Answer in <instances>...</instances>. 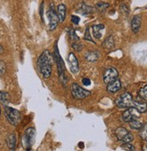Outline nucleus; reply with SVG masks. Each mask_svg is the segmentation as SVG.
<instances>
[{
    "instance_id": "nucleus-38",
    "label": "nucleus",
    "mask_w": 147,
    "mask_h": 151,
    "mask_svg": "<svg viewBox=\"0 0 147 151\" xmlns=\"http://www.w3.org/2000/svg\"><path fill=\"white\" fill-rule=\"evenodd\" d=\"M0 115H1V108H0Z\"/></svg>"
},
{
    "instance_id": "nucleus-28",
    "label": "nucleus",
    "mask_w": 147,
    "mask_h": 151,
    "mask_svg": "<svg viewBox=\"0 0 147 151\" xmlns=\"http://www.w3.org/2000/svg\"><path fill=\"white\" fill-rule=\"evenodd\" d=\"M84 40L86 41H89V42H92V43H94L95 42L92 40V37H91V34L89 32V27H88V28H86V31H85V35H84Z\"/></svg>"
},
{
    "instance_id": "nucleus-2",
    "label": "nucleus",
    "mask_w": 147,
    "mask_h": 151,
    "mask_svg": "<svg viewBox=\"0 0 147 151\" xmlns=\"http://www.w3.org/2000/svg\"><path fill=\"white\" fill-rule=\"evenodd\" d=\"M53 58H54V61L56 63L57 65V69H58V74H59V80L61 83L66 86L67 82H68V76H67L66 73H65V67H64V63L61 57V54L59 52V49L57 45L54 47V52H53Z\"/></svg>"
},
{
    "instance_id": "nucleus-27",
    "label": "nucleus",
    "mask_w": 147,
    "mask_h": 151,
    "mask_svg": "<svg viewBox=\"0 0 147 151\" xmlns=\"http://www.w3.org/2000/svg\"><path fill=\"white\" fill-rule=\"evenodd\" d=\"M121 147L124 150H128V151H135L136 150L135 146H133L131 143H123V145L121 146Z\"/></svg>"
},
{
    "instance_id": "nucleus-19",
    "label": "nucleus",
    "mask_w": 147,
    "mask_h": 151,
    "mask_svg": "<svg viewBox=\"0 0 147 151\" xmlns=\"http://www.w3.org/2000/svg\"><path fill=\"white\" fill-rule=\"evenodd\" d=\"M93 11H94V8L85 3H81L78 7V12L81 13V15H88V14H90Z\"/></svg>"
},
{
    "instance_id": "nucleus-4",
    "label": "nucleus",
    "mask_w": 147,
    "mask_h": 151,
    "mask_svg": "<svg viewBox=\"0 0 147 151\" xmlns=\"http://www.w3.org/2000/svg\"><path fill=\"white\" fill-rule=\"evenodd\" d=\"M35 137H36V131L34 128H28L24 131L22 139V144L25 150L32 149V147L35 141Z\"/></svg>"
},
{
    "instance_id": "nucleus-15",
    "label": "nucleus",
    "mask_w": 147,
    "mask_h": 151,
    "mask_svg": "<svg viewBox=\"0 0 147 151\" xmlns=\"http://www.w3.org/2000/svg\"><path fill=\"white\" fill-rule=\"evenodd\" d=\"M92 29V35L96 39H100L102 37V30L105 29V25L103 24H94L91 27Z\"/></svg>"
},
{
    "instance_id": "nucleus-9",
    "label": "nucleus",
    "mask_w": 147,
    "mask_h": 151,
    "mask_svg": "<svg viewBox=\"0 0 147 151\" xmlns=\"http://www.w3.org/2000/svg\"><path fill=\"white\" fill-rule=\"evenodd\" d=\"M137 118H140V112L137 111L136 108H133V107L127 108V109L122 115L123 120L125 122H126V123H129L130 121L136 119Z\"/></svg>"
},
{
    "instance_id": "nucleus-22",
    "label": "nucleus",
    "mask_w": 147,
    "mask_h": 151,
    "mask_svg": "<svg viewBox=\"0 0 147 151\" xmlns=\"http://www.w3.org/2000/svg\"><path fill=\"white\" fill-rule=\"evenodd\" d=\"M10 101V95L6 91H0V102L4 106L7 105V103Z\"/></svg>"
},
{
    "instance_id": "nucleus-35",
    "label": "nucleus",
    "mask_w": 147,
    "mask_h": 151,
    "mask_svg": "<svg viewBox=\"0 0 147 151\" xmlns=\"http://www.w3.org/2000/svg\"><path fill=\"white\" fill-rule=\"evenodd\" d=\"M3 52H4V48H3V46L1 45H0V54H1Z\"/></svg>"
},
{
    "instance_id": "nucleus-12",
    "label": "nucleus",
    "mask_w": 147,
    "mask_h": 151,
    "mask_svg": "<svg viewBox=\"0 0 147 151\" xmlns=\"http://www.w3.org/2000/svg\"><path fill=\"white\" fill-rule=\"evenodd\" d=\"M122 88V83H121V81L116 79L109 83H108V87H106V91H108L109 93H116L117 91H119Z\"/></svg>"
},
{
    "instance_id": "nucleus-14",
    "label": "nucleus",
    "mask_w": 147,
    "mask_h": 151,
    "mask_svg": "<svg viewBox=\"0 0 147 151\" xmlns=\"http://www.w3.org/2000/svg\"><path fill=\"white\" fill-rule=\"evenodd\" d=\"M133 107L136 108L140 113H144L147 111V104L140 97H139V99L133 101Z\"/></svg>"
},
{
    "instance_id": "nucleus-24",
    "label": "nucleus",
    "mask_w": 147,
    "mask_h": 151,
    "mask_svg": "<svg viewBox=\"0 0 147 151\" xmlns=\"http://www.w3.org/2000/svg\"><path fill=\"white\" fill-rule=\"evenodd\" d=\"M138 95H139V97L143 100V101H147V85L142 87L139 91H138Z\"/></svg>"
},
{
    "instance_id": "nucleus-30",
    "label": "nucleus",
    "mask_w": 147,
    "mask_h": 151,
    "mask_svg": "<svg viewBox=\"0 0 147 151\" xmlns=\"http://www.w3.org/2000/svg\"><path fill=\"white\" fill-rule=\"evenodd\" d=\"M71 46H72V48H73L75 51H77L78 52H81V51L82 50V45H81V44H79V43H78V42L72 43Z\"/></svg>"
},
{
    "instance_id": "nucleus-36",
    "label": "nucleus",
    "mask_w": 147,
    "mask_h": 151,
    "mask_svg": "<svg viewBox=\"0 0 147 151\" xmlns=\"http://www.w3.org/2000/svg\"><path fill=\"white\" fill-rule=\"evenodd\" d=\"M143 150H147V146H144L143 148Z\"/></svg>"
},
{
    "instance_id": "nucleus-8",
    "label": "nucleus",
    "mask_w": 147,
    "mask_h": 151,
    "mask_svg": "<svg viewBox=\"0 0 147 151\" xmlns=\"http://www.w3.org/2000/svg\"><path fill=\"white\" fill-rule=\"evenodd\" d=\"M116 137L117 140L121 141L123 143H131L133 140V135L125 128L123 127H119L116 129Z\"/></svg>"
},
{
    "instance_id": "nucleus-34",
    "label": "nucleus",
    "mask_w": 147,
    "mask_h": 151,
    "mask_svg": "<svg viewBox=\"0 0 147 151\" xmlns=\"http://www.w3.org/2000/svg\"><path fill=\"white\" fill-rule=\"evenodd\" d=\"M44 2L41 4V6H40V16H41L42 20H44Z\"/></svg>"
},
{
    "instance_id": "nucleus-26",
    "label": "nucleus",
    "mask_w": 147,
    "mask_h": 151,
    "mask_svg": "<svg viewBox=\"0 0 147 151\" xmlns=\"http://www.w3.org/2000/svg\"><path fill=\"white\" fill-rule=\"evenodd\" d=\"M69 35H70L71 41H72V42H78V41L79 40L78 36L75 34V31H74L73 29H70V31H69Z\"/></svg>"
},
{
    "instance_id": "nucleus-16",
    "label": "nucleus",
    "mask_w": 147,
    "mask_h": 151,
    "mask_svg": "<svg viewBox=\"0 0 147 151\" xmlns=\"http://www.w3.org/2000/svg\"><path fill=\"white\" fill-rule=\"evenodd\" d=\"M99 58V52L98 51H88L85 53V59L89 63H95Z\"/></svg>"
},
{
    "instance_id": "nucleus-21",
    "label": "nucleus",
    "mask_w": 147,
    "mask_h": 151,
    "mask_svg": "<svg viewBox=\"0 0 147 151\" xmlns=\"http://www.w3.org/2000/svg\"><path fill=\"white\" fill-rule=\"evenodd\" d=\"M128 124L130 125V128L133 129H136V130H138L141 129V127L143 126V122L141 121L140 118H137L136 119H133L132 121H130Z\"/></svg>"
},
{
    "instance_id": "nucleus-37",
    "label": "nucleus",
    "mask_w": 147,
    "mask_h": 151,
    "mask_svg": "<svg viewBox=\"0 0 147 151\" xmlns=\"http://www.w3.org/2000/svg\"><path fill=\"white\" fill-rule=\"evenodd\" d=\"M79 146H81V147H83V144H82V143L79 144Z\"/></svg>"
},
{
    "instance_id": "nucleus-13",
    "label": "nucleus",
    "mask_w": 147,
    "mask_h": 151,
    "mask_svg": "<svg viewBox=\"0 0 147 151\" xmlns=\"http://www.w3.org/2000/svg\"><path fill=\"white\" fill-rule=\"evenodd\" d=\"M141 24H142V16L136 15L133 17L131 21V28L133 34H137L141 28Z\"/></svg>"
},
{
    "instance_id": "nucleus-20",
    "label": "nucleus",
    "mask_w": 147,
    "mask_h": 151,
    "mask_svg": "<svg viewBox=\"0 0 147 151\" xmlns=\"http://www.w3.org/2000/svg\"><path fill=\"white\" fill-rule=\"evenodd\" d=\"M103 47L106 49H112L115 46V40L112 35L106 37V40L103 42Z\"/></svg>"
},
{
    "instance_id": "nucleus-11",
    "label": "nucleus",
    "mask_w": 147,
    "mask_h": 151,
    "mask_svg": "<svg viewBox=\"0 0 147 151\" xmlns=\"http://www.w3.org/2000/svg\"><path fill=\"white\" fill-rule=\"evenodd\" d=\"M67 61H68L70 71L73 74H77L79 71V64H78V60L76 57V55L73 52H70L68 54V57H67Z\"/></svg>"
},
{
    "instance_id": "nucleus-23",
    "label": "nucleus",
    "mask_w": 147,
    "mask_h": 151,
    "mask_svg": "<svg viewBox=\"0 0 147 151\" xmlns=\"http://www.w3.org/2000/svg\"><path fill=\"white\" fill-rule=\"evenodd\" d=\"M140 137L143 140L147 142V123L143 124V126L140 129Z\"/></svg>"
},
{
    "instance_id": "nucleus-32",
    "label": "nucleus",
    "mask_w": 147,
    "mask_h": 151,
    "mask_svg": "<svg viewBox=\"0 0 147 151\" xmlns=\"http://www.w3.org/2000/svg\"><path fill=\"white\" fill-rule=\"evenodd\" d=\"M79 21H81V18H79L78 17H77V16H71V22L74 24H78L79 23Z\"/></svg>"
},
{
    "instance_id": "nucleus-29",
    "label": "nucleus",
    "mask_w": 147,
    "mask_h": 151,
    "mask_svg": "<svg viewBox=\"0 0 147 151\" xmlns=\"http://www.w3.org/2000/svg\"><path fill=\"white\" fill-rule=\"evenodd\" d=\"M6 70V64L4 61H0V77H2Z\"/></svg>"
},
{
    "instance_id": "nucleus-1",
    "label": "nucleus",
    "mask_w": 147,
    "mask_h": 151,
    "mask_svg": "<svg viewBox=\"0 0 147 151\" xmlns=\"http://www.w3.org/2000/svg\"><path fill=\"white\" fill-rule=\"evenodd\" d=\"M52 55L50 52V51L45 50L44 51L41 55L38 57L37 60V67L39 73H41V75L48 79L51 77V73H52Z\"/></svg>"
},
{
    "instance_id": "nucleus-6",
    "label": "nucleus",
    "mask_w": 147,
    "mask_h": 151,
    "mask_svg": "<svg viewBox=\"0 0 147 151\" xmlns=\"http://www.w3.org/2000/svg\"><path fill=\"white\" fill-rule=\"evenodd\" d=\"M133 101L132 95L129 92H125L116 98L115 103L120 109H127L133 107Z\"/></svg>"
},
{
    "instance_id": "nucleus-5",
    "label": "nucleus",
    "mask_w": 147,
    "mask_h": 151,
    "mask_svg": "<svg viewBox=\"0 0 147 151\" xmlns=\"http://www.w3.org/2000/svg\"><path fill=\"white\" fill-rule=\"evenodd\" d=\"M71 92L73 96V98L76 100H83L91 94V92L88 90L83 89L81 86H79L76 82H73L71 86Z\"/></svg>"
},
{
    "instance_id": "nucleus-7",
    "label": "nucleus",
    "mask_w": 147,
    "mask_h": 151,
    "mask_svg": "<svg viewBox=\"0 0 147 151\" xmlns=\"http://www.w3.org/2000/svg\"><path fill=\"white\" fill-rule=\"evenodd\" d=\"M47 18H48V29L50 31H53L56 29L59 24V19L55 9L53 8V5L51 4L48 12H47Z\"/></svg>"
},
{
    "instance_id": "nucleus-25",
    "label": "nucleus",
    "mask_w": 147,
    "mask_h": 151,
    "mask_svg": "<svg viewBox=\"0 0 147 151\" xmlns=\"http://www.w3.org/2000/svg\"><path fill=\"white\" fill-rule=\"evenodd\" d=\"M97 9L100 12H104L106 9H108L109 7V4L108 3H104V2H100V3H98L97 6H96Z\"/></svg>"
},
{
    "instance_id": "nucleus-18",
    "label": "nucleus",
    "mask_w": 147,
    "mask_h": 151,
    "mask_svg": "<svg viewBox=\"0 0 147 151\" xmlns=\"http://www.w3.org/2000/svg\"><path fill=\"white\" fill-rule=\"evenodd\" d=\"M16 136L15 133H11L6 139V143H7V147L10 150H15L16 147Z\"/></svg>"
},
{
    "instance_id": "nucleus-33",
    "label": "nucleus",
    "mask_w": 147,
    "mask_h": 151,
    "mask_svg": "<svg viewBox=\"0 0 147 151\" xmlns=\"http://www.w3.org/2000/svg\"><path fill=\"white\" fill-rule=\"evenodd\" d=\"M82 83H83L85 86H88V85H90L91 81H90V80H89L88 78H83V79H82Z\"/></svg>"
},
{
    "instance_id": "nucleus-3",
    "label": "nucleus",
    "mask_w": 147,
    "mask_h": 151,
    "mask_svg": "<svg viewBox=\"0 0 147 151\" xmlns=\"http://www.w3.org/2000/svg\"><path fill=\"white\" fill-rule=\"evenodd\" d=\"M4 111L7 121L13 126H17L19 124V122L21 121V113L19 112V111H17V109L14 108L8 107L6 105L4 108Z\"/></svg>"
},
{
    "instance_id": "nucleus-31",
    "label": "nucleus",
    "mask_w": 147,
    "mask_h": 151,
    "mask_svg": "<svg viewBox=\"0 0 147 151\" xmlns=\"http://www.w3.org/2000/svg\"><path fill=\"white\" fill-rule=\"evenodd\" d=\"M120 10L124 14V15H128L129 14V7L126 4H122L120 6Z\"/></svg>"
},
{
    "instance_id": "nucleus-17",
    "label": "nucleus",
    "mask_w": 147,
    "mask_h": 151,
    "mask_svg": "<svg viewBox=\"0 0 147 151\" xmlns=\"http://www.w3.org/2000/svg\"><path fill=\"white\" fill-rule=\"evenodd\" d=\"M66 6L64 4H60L57 8V16L59 19V23H63L66 18Z\"/></svg>"
},
{
    "instance_id": "nucleus-10",
    "label": "nucleus",
    "mask_w": 147,
    "mask_h": 151,
    "mask_svg": "<svg viewBox=\"0 0 147 151\" xmlns=\"http://www.w3.org/2000/svg\"><path fill=\"white\" fill-rule=\"evenodd\" d=\"M118 79V72L116 68L114 67H109L106 68V71L104 72L103 74V81L105 83H109V82Z\"/></svg>"
}]
</instances>
